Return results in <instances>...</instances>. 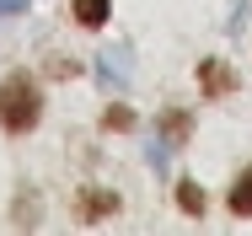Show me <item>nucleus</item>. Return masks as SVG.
Returning <instances> with one entry per match:
<instances>
[{
    "label": "nucleus",
    "instance_id": "1",
    "mask_svg": "<svg viewBox=\"0 0 252 236\" xmlns=\"http://www.w3.org/2000/svg\"><path fill=\"white\" fill-rule=\"evenodd\" d=\"M38 118H43V92H38V81L32 75H5L0 81V129H11V135H27V129H38Z\"/></svg>",
    "mask_w": 252,
    "mask_h": 236
},
{
    "label": "nucleus",
    "instance_id": "2",
    "mask_svg": "<svg viewBox=\"0 0 252 236\" xmlns=\"http://www.w3.org/2000/svg\"><path fill=\"white\" fill-rule=\"evenodd\" d=\"M75 215H81L86 226H97V220H107V215H118V193H113V188H81Z\"/></svg>",
    "mask_w": 252,
    "mask_h": 236
},
{
    "label": "nucleus",
    "instance_id": "3",
    "mask_svg": "<svg viewBox=\"0 0 252 236\" xmlns=\"http://www.w3.org/2000/svg\"><path fill=\"white\" fill-rule=\"evenodd\" d=\"M199 86L209 97H231V92H236V70H231L225 59H204V65H199Z\"/></svg>",
    "mask_w": 252,
    "mask_h": 236
},
{
    "label": "nucleus",
    "instance_id": "4",
    "mask_svg": "<svg viewBox=\"0 0 252 236\" xmlns=\"http://www.w3.org/2000/svg\"><path fill=\"white\" fill-rule=\"evenodd\" d=\"M188 135H193V113H177V107L161 113V140H166V145H183Z\"/></svg>",
    "mask_w": 252,
    "mask_h": 236
},
{
    "label": "nucleus",
    "instance_id": "5",
    "mask_svg": "<svg viewBox=\"0 0 252 236\" xmlns=\"http://www.w3.org/2000/svg\"><path fill=\"white\" fill-rule=\"evenodd\" d=\"M107 11H113V0H75V22L81 27H102Z\"/></svg>",
    "mask_w": 252,
    "mask_h": 236
},
{
    "label": "nucleus",
    "instance_id": "6",
    "mask_svg": "<svg viewBox=\"0 0 252 236\" xmlns=\"http://www.w3.org/2000/svg\"><path fill=\"white\" fill-rule=\"evenodd\" d=\"M177 209L193 215V220L204 215V188H199V183H177Z\"/></svg>",
    "mask_w": 252,
    "mask_h": 236
},
{
    "label": "nucleus",
    "instance_id": "7",
    "mask_svg": "<svg viewBox=\"0 0 252 236\" xmlns=\"http://www.w3.org/2000/svg\"><path fill=\"white\" fill-rule=\"evenodd\" d=\"M231 215H252V167L236 177V188H231Z\"/></svg>",
    "mask_w": 252,
    "mask_h": 236
},
{
    "label": "nucleus",
    "instance_id": "8",
    "mask_svg": "<svg viewBox=\"0 0 252 236\" xmlns=\"http://www.w3.org/2000/svg\"><path fill=\"white\" fill-rule=\"evenodd\" d=\"M102 124H107V129H134V107H124V102H113V107L102 113Z\"/></svg>",
    "mask_w": 252,
    "mask_h": 236
},
{
    "label": "nucleus",
    "instance_id": "9",
    "mask_svg": "<svg viewBox=\"0 0 252 236\" xmlns=\"http://www.w3.org/2000/svg\"><path fill=\"white\" fill-rule=\"evenodd\" d=\"M32 226H38V199L22 193V204H16V231H32Z\"/></svg>",
    "mask_w": 252,
    "mask_h": 236
},
{
    "label": "nucleus",
    "instance_id": "10",
    "mask_svg": "<svg viewBox=\"0 0 252 236\" xmlns=\"http://www.w3.org/2000/svg\"><path fill=\"white\" fill-rule=\"evenodd\" d=\"M75 70H81V65H75V59H49V75H64V81H70V75H75Z\"/></svg>",
    "mask_w": 252,
    "mask_h": 236
},
{
    "label": "nucleus",
    "instance_id": "11",
    "mask_svg": "<svg viewBox=\"0 0 252 236\" xmlns=\"http://www.w3.org/2000/svg\"><path fill=\"white\" fill-rule=\"evenodd\" d=\"M22 5H27V0H0V16H5V11H22Z\"/></svg>",
    "mask_w": 252,
    "mask_h": 236
}]
</instances>
